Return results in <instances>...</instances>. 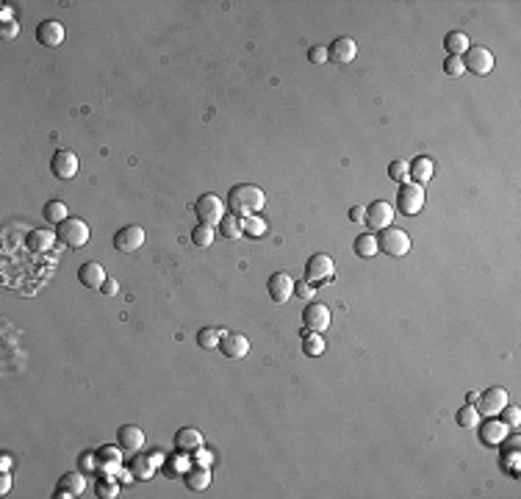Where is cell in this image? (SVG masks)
<instances>
[{
    "mask_svg": "<svg viewBox=\"0 0 521 499\" xmlns=\"http://www.w3.org/2000/svg\"><path fill=\"white\" fill-rule=\"evenodd\" d=\"M302 327H305V330H313V333L327 330V327H330V308L322 305V302L305 305V311H302Z\"/></svg>",
    "mask_w": 521,
    "mask_h": 499,
    "instance_id": "cell-12",
    "label": "cell"
},
{
    "mask_svg": "<svg viewBox=\"0 0 521 499\" xmlns=\"http://www.w3.org/2000/svg\"><path fill=\"white\" fill-rule=\"evenodd\" d=\"M142 245H144V228L139 225H125L114 234V250L119 252H136Z\"/></svg>",
    "mask_w": 521,
    "mask_h": 499,
    "instance_id": "cell-14",
    "label": "cell"
},
{
    "mask_svg": "<svg viewBox=\"0 0 521 499\" xmlns=\"http://www.w3.org/2000/svg\"><path fill=\"white\" fill-rule=\"evenodd\" d=\"M327 53H330V61H336V64H349V61L358 56V44H355V39H349V36H338V39L330 42Z\"/></svg>",
    "mask_w": 521,
    "mask_h": 499,
    "instance_id": "cell-20",
    "label": "cell"
},
{
    "mask_svg": "<svg viewBox=\"0 0 521 499\" xmlns=\"http://www.w3.org/2000/svg\"><path fill=\"white\" fill-rule=\"evenodd\" d=\"M106 269L97 263V261H89V263H83L81 269H78V280L86 286V288H100L103 283H106Z\"/></svg>",
    "mask_w": 521,
    "mask_h": 499,
    "instance_id": "cell-24",
    "label": "cell"
},
{
    "mask_svg": "<svg viewBox=\"0 0 521 499\" xmlns=\"http://www.w3.org/2000/svg\"><path fill=\"white\" fill-rule=\"evenodd\" d=\"M195 214L200 217V222H206V225H220V220L228 214L225 211V203L220 200V195H200L197 197V203H195Z\"/></svg>",
    "mask_w": 521,
    "mask_h": 499,
    "instance_id": "cell-5",
    "label": "cell"
},
{
    "mask_svg": "<svg viewBox=\"0 0 521 499\" xmlns=\"http://www.w3.org/2000/svg\"><path fill=\"white\" fill-rule=\"evenodd\" d=\"M294 294H297V297H302V300L313 297V283H308V280L302 277L299 283H294Z\"/></svg>",
    "mask_w": 521,
    "mask_h": 499,
    "instance_id": "cell-41",
    "label": "cell"
},
{
    "mask_svg": "<svg viewBox=\"0 0 521 499\" xmlns=\"http://www.w3.org/2000/svg\"><path fill=\"white\" fill-rule=\"evenodd\" d=\"M64 36H67V31H64V25L58 22V19H44V22H39V28H36V42L42 44V47H61V42H64Z\"/></svg>",
    "mask_w": 521,
    "mask_h": 499,
    "instance_id": "cell-15",
    "label": "cell"
},
{
    "mask_svg": "<svg viewBox=\"0 0 521 499\" xmlns=\"http://www.w3.org/2000/svg\"><path fill=\"white\" fill-rule=\"evenodd\" d=\"M469 47H472V44H469V36H466L463 31H449V33L444 36V50H447L449 56H463Z\"/></svg>",
    "mask_w": 521,
    "mask_h": 499,
    "instance_id": "cell-27",
    "label": "cell"
},
{
    "mask_svg": "<svg viewBox=\"0 0 521 499\" xmlns=\"http://www.w3.org/2000/svg\"><path fill=\"white\" fill-rule=\"evenodd\" d=\"M302 352H305L308 358H319V355L324 352V338H322V333H313V330H305V327H302Z\"/></svg>",
    "mask_w": 521,
    "mask_h": 499,
    "instance_id": "cell-29",
    "label": "cell"
},
{
    "mask_svg": "<svg viewBox=\"0 0 521 499\" xmlns=\"http://www.w3.org/2000/svg\"><path fill=\"white\" fill-rule=\"evenodd\" d=\"M422 208H424V186L413 183V181H405L397 192V211L405 214V217H416Z\"/></svg>",
    "mask_w": 521,
    "mask_h": 499,
    "instance_id": "cell-2",
    "label": "cell"
},
{
    "mask_svg": "<svg viewBox=\"0 0 521 499\" xmlns=\"http://www.w3.org/2000/svg\"><path fill=\"white\" fill-rule=\"evenodd\" d=\"M480 427V425H477ZM511 433V427L502 422V419H494V416H488L486 422H483V427H480V441L483 444H488V447H499L502 444V439Z\"/></svg>",
    "mask_w": 521,
    "mask_h": 499,
    "instance_id": "cell-18",
    "label": "cell"
},
{
    "mask_svg": "<svg viewBox=\"0 0 521 499\" xmlns=\"http://www.w3.org/2000/svg\"><path fill=\"white\" fill-rule=\"evenodd\" d=\"M352 250H355V255H361V258H372V255H377L380 250H377V236L369 231V234H361L358 239H355V245H352Z\"/></svg>",
    "mask_w": 521,
    "mask_h": 499,
    "instance_id": "cell-32",
    "label": "cell"
},
{
    "mask_svg": "<svg viewBox=\"0 0 521 499\" xmlns=\"http://www.w3.org/2000/svg\"><path fill=\"white\" fill-rule=\"evenodd\" d=\"M0 469H6V472L11 469V458H8V455H3V461H0Z\"/></svg>",
    "mask_w": 521,
    "mask_h": 499,
    "instance_id": "cell-46",
    "label": "cell"
},
{
    "mask_svg": "<svg viewBox=\"0 0 521 499\" xmlns=\"http://www.w3.org/2000/svg\"><path fill=\"white\" fill-rule=\"evenodd\" d=\"M50 172L58 181H72L78 175V156L72 150H56L50 161Z\"/></svg>",
    "mask_w": 521,
    "mask_h": 499,
    "instance_id": "cell-10",
    "label": "cell"
},
{
    "mask_svg": "<svg viewBox=\"0 0 521 499\" xmlns=\"http://www.w3.org/2000/svg\"><path fill=\"white\" fill-rule=\"evenodd\" d=\"M377 250L391 255V258H402L411 250V236L402 228H397V225L394 228H383L380 236H377Z\"/></svg>",
    "mask_w": 521,
    "mask_h": 499,
    "instance_id": "cell-4",
    "label": "cell"
},
{
    "mask_svg": "<svg viewBox=\"0 0 521 499\" xmlns=\"http://www.w3.org/2000/svg\"><path fill=\"white\" fill-rule=\"evenodd\" d=\"M466 402H472V405H474V402H477V391H469V394H466Z\"/></svg>",
    "mask_w": 521,
    "mask_h": 499,
    "instance_id": "cell-47",
    "label": "cell"
},
{
    "mask_svg": "<svg viewBox=\"0 0 521 499\" xmlns=\"http://www.w3.org/2000/svg\"><path fill=\"white\" fill-rule=\"evenodd\" d=\"M444 72H447L449 78H461V75L466 72L463 58H461V56H447V61H444Z\"/></svg>",
    "mask_w": 521,
    "mask_h": 499,
    "instance_id": "cell-38",
    "label": "cell"
},
{
    "mask_svg": "<svg viewBox=\"0 0 521 499\" xmlns=\"http://www.w3.org/2000/svg\"><path fill=\"white\" fill-rule=\"evenodd\" d=\"M463 67H466V72H474V75H488L491 69H494V53L488 50V47H469L463 56Z\"/></svg>",
    "mask_w": 521,
    "mask_h": 499,
    "instance_id": "cell-7",
    "label": "cell"
},
{
    "mask_svg": "<svg viewBox=\"0 0 521 499\" xmlns=\"http://www.w3.org/2000/svg\"><path fill=\"white\" fill-rule=\"evenodd\" d=\"M408 164H411L408 181H413V183H427V181L436 175V164H433L430 156H416V158L408 161Z\"/></svg>",
    "mask_w": 521,
    "mask_h": 499,
    "instance_id": "cell-21",
    "label": "cell"
},
{
    "mask_svg": "<svg viewBox=\"0 0 521 499\" xmlns=\"http://www.w3.org/2000/svg\"><path fill=\"white\" fill-rule=\"evenodd\" d=\"M220 338H222V330H217V327H203V330H197V344L203 347V350H217L220 347Z\"/></svg>",
    "mask_w": 521,
    "mask_h": 499,
    "instance_id": "cell-34",
    "label": "cell"
},
{
    "mask_svg": "<svg viewBox=\"0 0 521 499\" xmlns=\"http://www.w3.org/2000/svg\"><path fill=\"white\" fill-rule=\"evenodd\" d=\"M19 33V25L17 22H3V39H14Z\"/></svg>",
    "mask_w": 521,
    "mask_h": 499,
    "instance_id": "cell-43",
    "label": "cell"
},
{
    "mask_svg": "<svg viewBox=\"0 0 521 499\" xmlns=\"http://www.w3.org/2000/svg\"><path fill=\"white\" fill-rule=\"evenodd\" d=\"M363 222H366L372 231L391 228V225H394V206L386 203V200H374L372 206H366V217H363Z\"/></svg>",
    "mask_w": 521,
    "mask_h": 499,
    "instance_id": "cell-9",
    "label": "cell"
},
{
    "mask_svg": "<svg viewBox=\"0 0 521 499\" xmlns=\"http://www.w3.org/2000/svg\"><path fill=\"white\" fill-rule=\"evenodd\" d=\"M156 461H161V455H144V452H136L133 461H131V472L136 480H150L156 475Z\"/></svg>",
    "mask_w": 521,
    "mask_h": 499,
    "instance_id": "cell-25",
    "label": "cell"
},
{
    "mask_svg": "<svg viewBox=\"0 0 521 499\" xmlns=\"http://www.w3.org/2000/svg\"><path fill=\"white\" fill-rule=\"evenodd\" d=\"M266 231H269V225L260 220L258 214H253V217H245V220H242V236H247V239H263V236H266Z\"/></svg>",
    "mask_w": 521,
    "mask_h": 499,
    "instance_id": "cell-30",
    "label": "cell"
},
{
    "mask_svg": "<svg viewBox=\"0 0 521 499\" xmlns=\"http://www.w3.org/2000/svg\"><path fill=\"white\" fill-rule=\"evenodd\" d=\"M56 236H58V242H61L64 247L81 250L89 242V225H86L83 220H78V217H69V220H64L61 225H56Z\"/></svg>",
    "mask_w": 521,
    "mask_h": 499,
    "instance_id": "cell-3",
    "label": "cell"
},
{
    "mask_svg": "<svg viewBox=\"0 0 521 499\" xmlns=\"http://www.w3.org/2000/svg\"><path fill=\"white\" fill-rule=\"evenodd\" d=\"M94 455H97V472H103L106 469V475H111L114 469H119L122 466V447H100V450H94Z\"/></svg>",
    "mask_w": 521,
    "mask_h": 499,
    "instance_id": "cell-22",
    "label": "cell"
},
{
    "mask_svg": "<svg viewBox=\"0 0 521 499\" xmlns=\"http://www.w3.org/2000/svg\"><path fill=\"white\" fill-rule=\"evenodd\" d=\"M220 236L222 239H239L242 236V217H236V214H225L222 220H220Z\"/></svg>",
    "mask_w": 521,
    "mask_h": 499,
    "instance_id": "cell-31",
    "label": "cell"
},
{
    "mask_svg": "<svg viewBox=\"0 0 521 499\" xmlns=\"http://www.w3.org/2000/svg\"><path fill=\"white\" fill-rule=\"evenodd\" d=\"M117 444L122 447L125 455H136L144 450V430L136 427V425H122L117 430Z\"/></svg>",
    "mask_w": 521,
    "mask_h": 499,
    "instance_id": "cell-13",
    "label": "cell"
},
{
    "mask_svg": "<svg viewBox=\"0 0 521 499\" xmlns=\"http://www.w3.org/2000/svg\"><path fill=\"white\" fill-rule=\"evenodd\" d=\"M333 272H336V263H333V258L324 255V252H313V255L305 261V280H308V283L333 280Z\"/></svg>",
    "mask_w": 521,
    "mask_h": 499,
    "instance_id": "cell-6",
    "label": "cell"
},
{
    "mask_svg": "<svg viewBox=\"0 0 521 499\" xmlns=\"http://www.w3.org/2000/svg\"><path fill=\"white\" fill-rule=\"evenodd\" d=\"M505 405H508V391L499 388V386H491L483 394H477V405L474 408L480 411V416H497Z\"/></svg>",
    "mask_w": 521,
    "mask_h": 499,
    "instance_id": "cell-8",
    "label": "cell"
},
{
    "mask_svg": "<svg viewBox=\"0 0 521 499\" xmlns=\"http://www.w3.org/2000/svg\"><path fill=\"white\" fill-rule=\"evenodd\" d=\"M497 416H499V419H502L508 427H519V425H521V411L516 408V405H505V408H502Z\"/></svg>",
    "mask_w": 521,
    "mask_h": 499,
    "instance_id": "cell-39",
    "label": "cell"
},
{
    "mask_svg": "<svg viewBox=\"0 0 521 499\" xmlns=\"http://www.w3.org/2000/svg\"><path fill=\"white\" fill-rule=\"evenodd\" d=\"M214 236H217V231L211 228V225H206V222H197L195 228H192V242H195V247H211L214 245Z\"/></svg>",
    "mask_w": 521,
    "mask_h": 499,
    "instance_id": "cell-33",
    "label": "cell"
},
{
    "mask_svg": "<svg viewBox=\"0 0 521 499\" xmlns=\"http://www.w3.org/2000/svg\"><path fill=\"white\" fill-rule=\"evenodd\" d=\"M100 291H103L106 297H114V294H119V283H117L114 277H106V283L100 286Z\"/></svg>",
    "mask_w": 521,
    "mask_h": 499,
    "instance_id": "cell-42",
    "label": "cell"
},
{
    "mask_svg": "<svg viewBox=\"0 0 521 499\" xmlns=\"http://www.w3.org/2000/svg\"><path fill=\"white\" fill-rule=\"evenodd\" d=\"M363 217H366V208H361V206L349 208V220H352V222H363Z\"/></svg>",
    "mask_w": 521,
    "mask_h": 499,
    "instance_id": "cell-45",
    "label": "cell"
},
{
    "mask_svg": "<svg viewBox=\"0 0 521 499\" xmlns=\"http://www.w3.org/2000/svg\"><path fill=\"white\" fill-rule=\"evenodd\" d=\"M183 483H186L189 491H206V489L211 486V469L195 464V466H189V469L183 472Z\"/></svg>",
    "mask_w": 521,
    "mask_h": 499,
    "instance_id": "cell-23",
    "label": "cell"
},
{
    "mask_svg": "<svg viewBox=\"0 0 521 499\" xmlns=\"http://www.w3.org/2000/svg\"><path fill=\"white\" fill-rule=\"evenodd\" d=\"M458 425L461 427H466V430H472V427H477L480 425V411L469 402V405H463L461 411H458Z\"/></svg>",
    "mask_w": 521,
    "mask_h": 499,
    "instance_id": "cell-35",
    "label": "cell"
},
{
    "mask_svg": "<svg viewBox=\"0 0 521 499\" xmlns=\"http://www.w3.org/2000/svg\"><path fill=\"white\" fill-rule=\"evenodd\" d=\"M8 491H11V475L3 469L0 472V494H8Z\"/></svg>",
    "mask_w": 521,
    "mask_h": 499,
    "instance_id": "cell-44",
    "label": "cell"
},
{
    "mask_svg": "<svg viewBox=\"0 0 521 499\" xmlns=\"http://www.w3.org/2000/svg\"><path fill=\"white\" fill-rule=\"evenodd\" d=\"M175 450L178 455H197L203 450V433L197 427H181L175 433Z\"/></svg>",
    "mask_w": 521,
    "mask_h": 499,
    "instance_id": "cell-17",
    "label": "cell"
},
{
    "mask_svg": "<svg viewBox=\"0 0 521 499\" xmlns=\"http://www.w3.org/2000/svg\"><path fill=\"white\" fill-rule=\"evenodd\" d=\"M228 211L231 214H236V217H253V214H258L260 208L266 206V195L260 192L256 183H239V186H233L231 192H228Z\"/></svg>",
    "mask_w": 521,
    "mask_h": 499,
    "instance_id": "cell-1",
    "label": "cell"
},
{
    "mask_svg": "<svg viewBox=\"0 0 521 499\" xmlns=\"http://www.w3.org/2000/svg\"><path fill=\"white\" fill-rule=\"evenodd\" d=\"M86 491V477L81 472H69L58 480V489H56V499H72V497H81Z\"/></svg>",
    "mask_w": 521,
    "mask_h": 499,
    "instance_id": "cell-19",
    "label": "cell"
},
{
    "mask_svg": "<svg viewBox=\"0 0 521 499\" xmlns=\"http://www.w3.org/2000/svg\"><path fill=\"white\" fill-rule=\"evenodd\" d=\"M408 172H411V164H408L405 158H399V161H394V164L388 167V178L397 181V183H405V181H408Z\"/></svg>",
    "mask_w": 521,
    "mask_h": 499,
    "instance_id": "cell-36",
    "label": "cell"
},
{
    "mask_svg": "<svg viewBox=\"0 0 521 499\" xmlns=\"http://www.w3.org/2000/svg\"><path fill=\"white\" fill-rule=\"evenodd\" d=\"M220 352H222L228 361H242V358L250 352V338L242 336V333H225V330H222Z\"/></svg>",
    "mask_w": 521,
    "mask_h": 499,
    "instance_id": "cell-11",
    "label": "cell"
},
{
    "mask_svg": "<svg viewBox=\"0 0 521 499\" xmlns=\"http://www.w3.org/2000/svg\"><path fill=\"white\" fill-rule=\"evenodd\" d=\"M117 494H119V486L111 477H100L97 480V497L100 499H114Z\"/></svg>",
    "mask_w": 521,
    "mask_h": 499,
    "instance_id": "cell-37",
    "label": "cell"
},
{
    "mask_svg": "<svg viewBox=\"0 0 521 499\" xmlns=\"http://www.w3.org/2000/svg\"><path fill=\"white\" fill-rule=\"evenodd\" d=\"M266 291H269L272 302L283 305V302H288V300L294 297V280H291L286 272H274V275L269 277V283H266Z\"/></svg>",
    "mask_w": 521,
    "mask_h": 499,
    "instance_id": "cell-16",
    "label": "cell"
},
{
    "mask_svg": "<svg viewBox=\"0 0 521 499\" xmlns=\"http://www.w3.org/2000/svg\"><path fill=\"white\" fill-rule=\"evenodd\" d=\"M327 58H330V53H327L324 44H313V47L308 50V61H311V64H324Z\"/></svg>",
    "mask_w": 521,
    "mask_h": 499,
    "instance_id": "cell-40",
    "label": "cell"
},
{
    "mask_svg": "<svg viewBox=\"0 0 521 499\" xmlns=\"http://www.w3.org/2000/svg\"><path fill=\"white\" fill-rule=\"evenodd\" d=\"M42 217H44L50 225H61L64 220H69V214H67V203H64V200H47L44 208H42Z\"/></svg>",
    "mask_w": 521,
    "mask_h": 499,
    "instance_id": "cell-28",
    "label": "cell"
},
{
    "mask_svg": "<svg viewBox=\"0 0 521 499\" xmlns=\"http://www.w3.org/2000/svg\"><path fill=\"white\" fill-rule=\"evenodd\" d=\"M56 239H58V236H56L53 231L39 228V231H31V234H28L25 245H28V250H33V252H47V250H53Z\"/></svg>",
    "mask_w": 521,
    "mask_h": 499,
    "instance_id": "cell-26",
    "label": "cell"
}]
</instances>
